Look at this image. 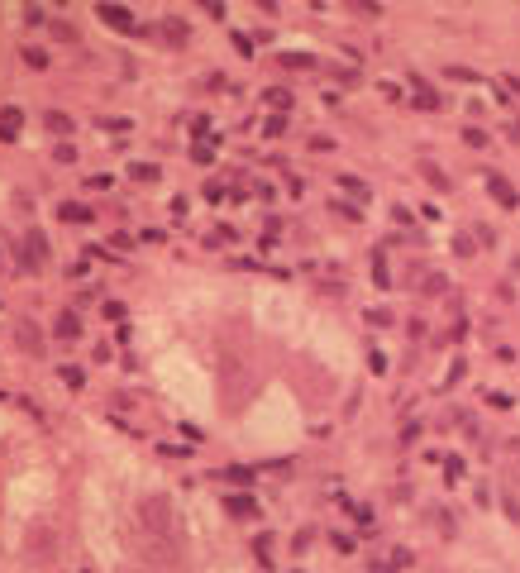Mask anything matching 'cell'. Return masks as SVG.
I'll return each instance as SVG.
<instances>
[{
    "instance_id": "52a82bcc",
    "label": "cell",
    "mask_w": 520,
    "mask_h": 573,
    "mask_svg": "<svg viewBox=\"0 0 520 573\" xmlns=\"http://www.w3.org/2000/svg\"><path fill=\"white\" fill-rule=\"evenodd\" d=\"M48 129H53V134H67L72 120H67V115H48Z\"/></svg>"
},
{
    "instance_id": "7a4b0ae2",
    "label": "cell",
    "mask_w": 520,
    "mask_h": 573,
    "mask_svg": "<svg viewBox=\"0 0 520 573\" xmlns=\"http://www.w3.org/2000/svg\"><path fill=\"white\" fill-rule=\"evenodd\" d=\"M95 10H100V15H105V19H110V24H115V29H134V15H129V10H125V5H110V0H100V5H95Z\"/></svg>"
},
{
    "instance_id": "3957f363",
    "label": "cell",
    "mask_w": 520,
    "mask_h": 573,
    "mask_svg": "<svg viewBox=\"0 0 520 573\" xmlns=\"http://www.w3.org/2000/svg\"><path fill=\"white\" fill-rule=\"evenodd\" d=\"M0 139H19V110H0Z\"/></svg>"
},
{
    "instance_id": "5b68a950",
    "label": "cell",
    "mask_w": 520,
    "mask_h": 573,
    "mask_svg": "<svg viewBox=\"0 0 520 573\" xmlns=\"http://www.w3.org/2000/svg\"><path fill=\"white\" fill-rule=\"evenodd\" d=\"M58 334H63V339H72V334H77V316H72V311H67V316H58Z\"/></svg>"
},
{
    "instance_id": "277c9868",
    "label": "cell",
    "mask_w": 520,
    "mask_h": 573,
    "mask_svg": "<svg viewBox=\"0 0 520 573\" xmlns=\"http://www.w3.org/2000/svg\"><path fill=\"white\" fill-rule=\"evenodd\" d=\"M15 339H19V344H24V349H29V353H38V330H33L29 320L19 325V334H15Z\"/></svg>"
},
{
    "instance_id": "8992f818",
    "label": "cell",
    "mask_w": 520,
    "mask_h": 573,
    "mask_svg": "<svg viewBox=\"0 0 520 573\" xmlns=\"http://www.w3.org/2000/svg\"><path fill=\"white\" fill-rule=\"evenodd\" d=\"M224 507L234 511V516H253V502H244V497H229V502H224Z\"/></svg>"
},
{
    "instance_id": "6da1fadb",
    "label": "cell",
    "mask_w": 520,
    "mask_h": 573,
    "mask_svg": "<svg viewBox=\"0 0 520 573\" xmlns=\"http://www.w3.org/2000/svg\"><path fill=\"white\" fill-rule=\"evenodd\" d=\"M143 525L158 530V535H172V507H167L162 497H148V502H143Z\"/></svg>"
},
{
    "instance_id": "ba28073f",
    "label": "cell",
    "mask_w": 520,
    "mask_h": 573,
    "mask_svg": "<svg viewBox=\"0 0 520 573\" xmlns=\"http://www.w3.org/2000/svg\"><path fill=\"white\" fill-rule=\"evenodd\" d=\"M29 258H43V234H29Z\"/></svg>"
}]
</instances>
